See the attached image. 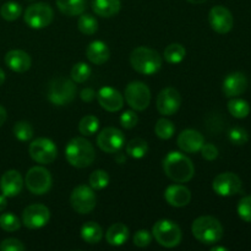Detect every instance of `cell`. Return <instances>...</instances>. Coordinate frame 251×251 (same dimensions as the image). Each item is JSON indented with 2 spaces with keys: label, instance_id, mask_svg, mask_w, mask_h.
<instances>
[{
  "label": "cell",
  "instance_id": "6da1fadb",
  "mask_svg": "<svg viewBox=\"0 0 251 251\" xmlns=\"http://www.w3.org/2000/svg\"><path fill=\"white\" fill-rule=\"evenodd\" d=\"M163 171L171 180L176 183H188L195 174V167L185 154L172 151L164 157Z\"/></svg>",
  "mask_w": 251,
  "mask_h": 251
},
{
  "label": "cell",
  "instance_id": "7a4b0ae2",
  "mask_svg": "<svg viewBox=\"0 0 251 251\" xmlns=\"http://www.w3.org/2000/svg\"><path fill=\"white\" fill-rule=\"evenodd\" d=\"M65 158L75 168H86L93 163L96 152L88 140L83 137H75L66 145Z\"/></svg>",
  "mask_w": 251,
  "mask_h": 251
},
{
  "label": "cell",
  "instance_id": "3957f363",
  "mask_svg": "<svg viewBox=\"0 0 251 251\" xmlns=\"http://www.w3.org/2000/svg\"><path fill=\"white\" fill-rule=\"evenodd\" d=\"M193 235L200 243L206 245L216 244L223 237V227L217 218L212 216H201L191 226Z\"/></svg>",
  "mask_w": 251,
  "mask_h": 251
},
{
  "label": "cell",
  "instance_id": "277c9868",
  "mask_svg": "<svg viewBox=\"0 0 251 251\" xmlns=\"http://www.w3.org/2000/svg\"><path fill=\"white\" fill-rule=\"evenodd\" d=\"M132 69L142 75H153L162 68V58L156 50L146 47H137L130 54Z\"/></svg>",
  "mask_w": 251,
  "mask_h": 251
},
{
  "label": "cell",
  "instance_id": "5b68a950",
  "mask_svg": "<svg viewBox=\"0 0 251 251\" xmlns=\"http://www.w3.org/2000/svg\"><path fill=\"white\" fill-rule=\"evenodd\" d=\"M152 237L156 242L164 248H176L180 244L181 234L180 227L171 220H159L152 228Z\"/></svg>",
  "mask_w": 251,
  "mask_h": 251
},
{
  "label": "cell",
  "instance_id": "8992f818",
  "mask_svg": "<svg viewBox=\"0 0 251 251\" xmlns=\"http://www.w3.org/2000/svg\"><path fill=\"white\" fill-rule=\"evenodd\" d=\"M48 100L54 105H65L74 100L76 96V85L66 77H56L48 86Z\"/></svg>",
  "mask_w": 251,
  "mask_h": 251
},
{
  "label": "cell",
  "instance_id": "52a82bcc",
  "mask_svg": "<svg viewBox=\"0 0 251 251\" xmlns=\"http://www.w3.org/2000/svg\"><path fill=\"white\" fill-rule=\"evenodd\" d=\"M54 17L53 9L46 2H36L29 5L24 14V20L31 28L42 29L51 24Z\"/></svg>",
  "mask_w": 251,
  "mask_h": 251
},
{
  "label": "cell",
  "instance_id": "ba28073f",
  "mask_svg": "<svg viewBox=\"0 0 251 251\" xmlns=\"http://www.w3.org/2000/svg\"><path fill=\"white\" fill-rule=\"evenodd\" d=\"M51 176L48 169L43 167H33L29 169L25 178V184L29 193L33 195H44L51 188Z\"/></svg>",
  "mask_w": 251,
  "mask_h": 251
},
{
  "label": "cell",
  "instance_id": "9c48e42d",
  "mask_svg": "<svg viewBox=\"0 0 251 251\" xmlns=\"http://www.w3.org/2000/svg\"><path fill=\"white\" fill-rule=\"evenodd\" d=\"M125 100L134 110L142 112L151 102L150 88L141 81H132L125 88Z\"/></svg>",
  "mask_w": 251,
  "mask_h": 251
},
{
  "label": "cell",
  "instance_id": "30bf717a",
  "mask_svg": "<svg viewBox=\"0 0 251 251\" xmlns=\"http://www.w3.org/2000/svg\"><path fill=\"white\" fill-rule=\"evenodd\" d=\"M70 202L76 212L80 215H87L96 207L97 198L91 186L78 185L71 193Z\"/></svg>",
  "mask_w": 251,
  "mask_h": 251
},
{
  "label": "cell",
  "instance_id": "8fae6325",
  "mask_svg": "<svg viewBox=\"0 0 251 251\" xmlns=\"http://www.w3.org/2000/svg\"><path fill=\"white\" fill-rule=\"evenodd\" d=\"M29 156L34 162L41 164H50L58 156V149L51 140L39 137L29 145Z\"/></svg>",
  "mask_w": 251,
  "mask_h": 251
},
{
  "label": "cell",
  "instance_id": "7c38bea8",
  "mask_svg": "<svg viewBox=\"0 0 251 251\" xmlns=\"http://www.w3.org/2000/svg\"><path fill=\"white\" fill-rule=\"evenodd\" d=\"M243 184L239 176L230 172L218 174L212 183V189L217 195L225 196H234L242 191Z\"/></svg>",
  "mask_w": 251,
  "mask_h": 251
},
{
  "label": "cell",
  "instance_id": "4fadbf2b",
  "mask_svg": "<svg viewBox=\"0 0 251 251\" xmlns=\"http://www.w3.org/2000/svg\"><path fill=\"white\" fill-rule=\"evenodd\" d=\"M50 212L47 206L33 203L27 206L22 213V223L28 229H39L49 222Z\"/></svg>",
  "mask_w": 251,
  "mask_h": 251
},
{
  "label": "cell",
  "instance_id": "5bb4252c",
  "mask_svg": "<svg viewBox=\"0 0 251 251\" xmlns=\"http://www.w3.org/2000/svg\"><path fill=\"white\" fill-rule=\"evenodd\" d=\"M125 144V136L117 127H105L98 134L97 145L103 152L117 153Z\"/></svg>",
  "mask_w": 251,
  "mask_h": 251
},
{
  "label": "cell",
  "instance_id": "9a60e30c",
  "mask_svg": "<svg viewBox=\"0 0 251 251\" xmlns=\"http://www.w3.org/2000/svg\"><path fill=\"white\" fill-rule=\"evenodd\" d=\"M208 21H210L211 28L221 34L228 33L233 28V24H234L232 12L222 5H216L210 10Z\"/></svg>",
  "mask_w": 251,
  "mask_h": 251
},
{
  "label": "cell",
  "instance_id": "2e32d148",
  "mask_svg": "<svg viewBox=\"0 0 251 251\" xmlns=\"http://www.w3.org/2000/svg\"><path fill=\"white\" fill-rule=\"evenodd\" d=\"M181 104L180 93L173 87H167L157 96V109L162 115H173Z\"/></svg>",
  "mask_w": 251,
  "mask_h": 251
},
{
  "label": "cell",
  "instance_id": "e0dca14e",
  "mask_svg": "<svg viewBox=\"0 0 251 251\" xmlns=\"http://www.w3.org/2000/svg\"><path fill=\"white\" fill-rule=\"evenodd\" d=\"M98 103L107 112H119L124 105V97L118 90L113 87H102L97 93Z\"/></svg>",
  "mask_w": 251,
  "mask_h": 251
},
{
  "label": "cell",
  "instance_id": "ac0fdd59",
  "mask_svg": "<svg viewBox=\"0 0 251 251\" xmlns=\"http://www.w3.org/2000/svg\"><path fill=\"white\" fill-rule=\"evenodd\" d=\"M179 149L186 153H196L201 150V147L205 144L202 134L198 130L186 129L179 134L178 140H176Z\"/></svg>",
  "mask_w": 251,
  "mask_h": 251
},
{
  "label": "cell",
  "instance_id": "d6986e66",
  "mask_svg": "<svg viewBox=\"0 0 251 251\" xmlns=\"http://www.w3.org/2000/svg\"><path fill=\"white\" fill-rule=\"evenodd\" d=\"M24 188V179L20 172L11 169L2 174L0 179V190L6 198H15L21 193Z\"/></svg>",
  "mask_w": 251,
  "mask_h": 251
},
{
  "label": "cell",
  "instance_id": "ffe728a7",
  "mask_svg": "<svg viewBox=\"0 0 251 251\" xmlns=\"http://www.w3.org/2000/svg\"><path fill=\"white\" fill-rule=\"evenodd\" d=\"M248 87V80L247 76L240 71H235V73L229 74L227 77L225 78L222 85L223 93L227 97H237L242 93L245 92Z\"/></svg>",
  "mask_w": 251,
  "mask_h": 251
},
{
  "label": "cell",
  "instance_id": "44dd1931",
  "mask_svg": "<svg viewBox=\"0 0 251 251\" xmlns=\"http://www.w3.org/2000/svg\"><path fill=\"white\" fill-rule=\"evenodd\" d=\"M164 199L168 205L173 206V207H184L190 202L191 193L186 186L176 184V185H171L166 189Z\"/></svg>",
  "mask_w": 251,
  "mask_h": 251
},
{
  "label": "cell",
  "instance_id": "7402d4cb",
  "mask_svg": "<svg viewBox=\"0 0 251 251\" xmlns=\"http://www.w3.org/2000/svg\"><path fill=\"white\" fill-rule=\"evenodd\" d=\"M31 56L24 50L14 49L5 55V64L15 73H26L31 68Z\"/></svg>",
  "mask_w": 251,
  "mask_h": 251
},
{
  "label": "cell",
  "instance_id": "603a6c76",
  "mask_svg": "<svg viewBox=\"0 0 251 251\" xmlns=\"http://www.w3.org/2000/svg\"><path fill=\"white\" fill-rule=\"evenodd\" d=\"M86 56L95 65H102L105 61H108L110 51L104 42L93 41L88 44L87 49H86Z\"/></svg>",
  "mask_w": 251,
  "mask_h": 251
},
{
  "label": "cell",
  "instance_id": "cb8c5ba5",
  "mask_svg": "<svg viewBox=\"0 0 251 251\" xmlns=\"http://www.w3.org/2000/svg\"><path fill=\"white\" fill-rule=\"evenodd\" d=\"M120 0H93L92 10L100 17H113L120 11Z\"/></svg>",
  "mask_w": 251,
  "mask_h": 251
},
{
  "label": "cell",
  "instance_id": "d4e9b609",
  "mask_svg": "<svg viewBox=\"0 0 251 251\" xmlns=\"http://www.w3.org/2000/svg\"><path fill=\"white\" fill-rule=\"evenodd\" d=\"M129 238V228L123 223H114L108 228L107 233H105V239H107L108 244L113 245V247H120V245L125 244Z\"/></svg>",
  "mask_w": 251,
  "mask_h": 251
},
{
  "label": "cell",
  "instance_id": "484cf974",
  "mask_svg": "<svg viewBox=\"0 0 251 251\" xmlns=\"http://www.w3.org/2000/svg\"><path fill=\"white\" fill-rule=\"evenodd\" d=\"M56 6L66 16H77L85 11L86 0H56Z\"/></svg>",
  "mask_w": 251,
  "mask_h": 251
},
{
  "label": "cell",
  "instance_id": "4316f807",
  "mask_svg": "<svg viewBox=\"0 0 251 251\" xmlns=\"http://www.w3.org/2000/svg\"><path fill=\"white\" fill-rule=\"evenodd\" d=\"M81 237L88 244H97L102 240L103 230L96 222H87L81 228Z\"/></svg>",
  "mask_w": 251,
  "mask_h": 251
},
{
  "label": "cell",
  "instance_id": "83f0119b",
  "mask_svg": "<svg viewBox=\"0 0 251 251\" xmlns=\"http://www.w3.org/2000/svg\"><path fill=\"white\" fill-rule=\"evenodd\" d=\"M147 151H149V145L145 141L144 139H132L129 144L126 145V153L127 156H130L131 158L140 159L142 157L146 156Z\"/></svg>",
  "mask_w": 251,
  "mask_h": 251
},
{
  "label": "cell",
  "instance_id": "f1b7e54d",
  "mask_svg": "<svg viewBox=\"0 0 251 251\" xmlns=\"http://www.w3.org/2000/svg\"><path fill=\"white\" fill-rule=\"evenodd\" d=\"M164 59L168 61L169 64H179L184 60L186 55V50L181 44L173 43L169 44L166 49H164Z\"/></svg>",
  "mask_w": 251,
  "mask_h": 251
},
{
  "label": "cell",
  "instance_id": "f546056e",
  "mask_svg": "<svg viewBox=\"0 0 251 251\" xmlns=\"http://www.w3.org/2000/svg\"><path fill=\"white\" fill-rule=\"evenodd\" d=\"M228 110L230 114L238 119H244L249 115L250 105L247 100H240V98H234V100L228 102Z\"/></svg>",
  "mask_w": 251,
  "mask_h": 251
},
{
  "label": "cell",
  "instance_id": "4dcf8cb0",
  "mask_svg": "<svg viewBox=\"0 0 251 251\" xmlns=\"http://www.w3.org/2000/svg\"><path fill=\"white\" fill-rule=\"evenodd\" d=\"M77 27H78V29H80L81 33L91 36V34H93L97 32L98 22H97V20H96V17H93L92 15L81 14L80 19H78V21H77Z\"/></svg>",
  "mask_w": 251,
  "mask_h": 251
},
{
  "label": "cell",
  "instance_id": "1f68e13d",
  "mask_svg": "<svg viewBox=\"0 0 251 251\" xmlns=\"http://www.w3.org/2000/svg\"><path fill=\"white\" fill-rule=\"evenodd\" d=\"M100 127V122L95 115H86L78 123V131L85 136H92Z\"/></svg>",
  "mask_w": 251,
  "mask_h": 251
},
{
  "label": "cell",
  "instance_id": "d6a6232c",
  "mask_svg": "<svg viewBox=\"0 0 251 251\" xmlns=\"http://www.w3.org/2000/svg\"><path fill=\"white\" fill-rule=\"evenodd\" d=\"M154 132H156V135L159 139L169 140L173 136L174 132H176V126H174V124L171 120L166 119V118H162L154 125Z\"/></svg>",
  "mask_w": 251,
  "mask_h": 251
},
{
  "label": "cell",
  "instance_id": "836d02e7",
  "mask_svg": "<svg viewBox=\"0 0 251 251\" xmlns=\"http://www.w3.org/2000/svg\"><path fill=\"white\" fill-rule=\"evenodd\" d=\"M21 5L15 1H7L2 4V6L0 7V15L6 21H15V20H17L21 16Z\"/></svg>",
  "mask_w": 251,
  "mask_h": 251
},
{
  "label": "cell",
  "instance_id": "e575fe53",
  "mask_svg": "<svg viewBox=\"0 0 251 251\" xmlns=\"http://www.w3.org/2000/svg\"><path fill=\"white\" fill-rule=\"evenodd\" d=\"M91 73H92V70H91V68L87 64L77 63L71 69V78H73L74 82L82 83L90 78Z\"/></svg>",
  "mask_w": 251,
  "mask_h": 251
},
{
  "label": "cell",
  "instance_id": "d590c367",
  "mask_svg": "<svg viewBox=\"0 0 251 251\" xmlns=\"http://www.w3.org/2000/svg\"><path fill=\"white\" fill-rule=\"evenodd\" d=\"M88 181H90V186L93 190H102V189L107 188L108 184H109V176H108L107 172L98 169L91 174Z\"/></svg>",
  "mask_w": 251,
  "mask_h": 251
},
{
  "label": "cell",
  "instance_id": "8d00e7d4",
  "mask_svg": "<svg viewBox=\"0 0 251 251\" xmlns=\"http://www.w3.org/2000/svg\"><path fill=\"white\" fill-rule=\"evenodd\" d=\"M14 135L20 141H28L33 136V127L28 122H17L14 126Z\"/></svg>",
  "mask_w": 251,
  "mask_h": 251
},
{
  "label": "cell",
  "instance_id": "74e56055",
  "mask_svg": "<svg viewBox=\"0 0 251 251\" xmlns=\"http://www.w3.org/2000/svg\"><path fill=\"white\" fill-rule=\"evenodd\" d=\"M21 227L19 217L12 213H2L0 216V228L5 232H16Z\"/></svg>",
  "mask_w": 251,
  "mask_h": 251
},
{
  "label": "cell",
  "instance_id": "f35d334b",
  "mask_svg": "<svg viewBox=\"0 0 251 251\" xmlns=\"http://www.w3.org/2000/svg\"><path fill=\"white\" fill-rule=\"evenodd\" d=\"M228 139L235 146H242V145H245L248 142L249 135H248V131L244 127L234 126L228 132Z\"/></svg>",
  "mask_w": 251,
  "mask_h": 251
},
{
  "label": "cell",
  "instance_id": "ab89813d",
  "mask_svg": "<svg viewBox=\"0 0 251 251\" xmlns=\"http://www.w3.org/2000/svg\"><path fill=\"white\" fill-rule=\"evenodd\" d=\"M238 215L244 222L251 223V196H245L239 201Z\"/></svg>",
  "mask_w": 251,
  "mask_h": 251
},
{
  "label": "cell",
  "instance_id": "60d3db41",
  "mask_svg": "<svg viewBox=\"0 0 251 251\" xmlns=\"http://www.w3.org/2000/svg\"><path fill=\"white\" fill-rule=\"evenodd\" d=\"M134 244L139 248H146L151 244L152 234L146 229H140L134 235Z\"/></svg>",
  "mask_w": 251,
  "mask_h": 251
},
{
  "label": "cell",
  "instance_id": "b9f144b4",
  "mask_svg": "<svg viewBox=\"0 0 251 251\" xmlns=\"http://www.w3.org/2000/svg\"><path fill=\"white\" fill-rule=\"evenodd\" d=\"M137 120H139V118H137L136 113L132 112V110H125L120 117V124L125 129H132V127L136 126Z\"/></svg>",
  "mask_w": 251,
  "mask_h": 251
},
{
  "label": "cell",
  "instance_id": "7bdbcfd3",
  "mask_svg": "<svg viewBox=\"0 0 251 251\" xmlns=\"http://www.w3.org/2000/svg\"><path fill=\"white\" fill-rule=\"evenodd\" d=\"M0 250L1 251H24L25 245L22 244L19 239L9 238V239H4L1 243H0Z\"/></svg>",
  "mask_w": 251,
  "mask_h": 251
},
{
  "label": "cell",
  "instance_id": "ee69618b",
  "mask_svg": "<svg viewBox=\"0 0 251 251\" xmlns=\"http://www.w3.org/2000/svg\"><path fill=\"white\" fill-rule=\"evenodd\" d=\"M200 151L203 158L207 159V161H215L218 157V150L213 144H203Z\"/></svg>",
  "mask_w": 251,
  "mask_h": 251
},
{
  "label": "cell",
  "instance_id": "f6af8a7d",
  "mask_svg": "<svg viewBox=\"0 0 251 251\" xmlns=\"http://www.w3.org/2000/svg\"><path fill=\"white\" fill-rule=\"evenodd\" d=\"M80 97L83 102H92L96 97V92L92 88H83V90L81 91Z\"/></svg>",
  "mask_w": 251,
  "mask_h": 251
},
{
  "label": "cell",
  "instance_id": "bcb514c9",
  "mask_svg": "<svg viewBox=\"0 0 251 251\" xmlns=\"http://www.w3.org/2000/svg\"><path fill=\"white\" fill-rule=\"evenodd\" d=\"M6 118H7L6 110H5V108L2 107V105H0V126L4 125V123L6 122Z\"/></svg>",
  "mask_w": 251,
  "mask_h": 251
},
{
  "label": "cell",
  "instance_id": "7dc6e473",
  "mask_svg": "<svg viewBox=\"0 0 251 251\" xmlns=\"http://www.w3.org/2000/svg\"><path fill=\"white\" fill-rule=\"evenodd\" d=\"M7 206V201H6V196L5 195H0V212H2V211L6 208Z\"/></svg>",
  "mask_w": 251,
  "mask_h": 251
},
{
  "label": "cell",
  "instance_id": "c3c4849f",
  "mask_svg": "<svg viewBox=\"0 0 251 251\" xmlns=\"http://www.w3.org/2000/svg\"><path fill=\"white\" fill-rule=\"evenodd\" d=\"M4 81H5V73L2 71V69H0V86L4 83Z\"/></svg>",
  "mask_w": 251,
  "mask_h": 251
},
{
  "label": "cell",
  "instance_id": "681fc988",
  "mask_svg": "<svg viewBox=\"0 0 251 251\" xmlns=\"http://www.w3.org/2000/svg\"><path fill=\"white\" fill-rule=\"evenodd\" d=\"M189 2H191V4H203V2H206L207 0H188Z\"/></svg>",
  "mask_w": 251,
  "mask_h": 251
},
{
  "label": "cell",
  "instance_id": "f907efd6",
  "mask_svg": "<svg viewBox=\"0 0 251 251\" xmlns=\"http://www.w3.org/2000/svg\"><path fill=\"white\" fill-rule=\"evenodd\" d=\"M211 250L212 251H227L228 249L227 248H223V247H213Z\"/></svg>",
  "mask_w": 251,
  "mask_h": 251
}]
</instances>
